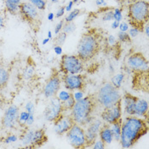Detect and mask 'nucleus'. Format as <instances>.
Listing matches in <instances>:
<instances>
[{
  "label": "nucleus",
  "mask_w": 149,
  "mask_h": 149,
  "mask_svg": "<svg viewBox=\"0 0 149 149\" xmlns=\"http://www.w3.org/2000/svg\"><path fill=\"white\" fill-rule=\"evenodd\" d=\"M105 34L101 27H91L81 35L77 46V56L84 63L93 61L102 51Z\"/></svg>",
  "instance_id": "f257e3e1"
},
{
  "label": "nucleus",
  "mask_w": 149,
  "mask_h": 149,
  "mask_svg": "<svg viewBox=\"0 0 149 149\" xmlns=\"http://www.w3.org/2000/svg\"><path fill=\"white\" fill-rule=\"evenodd\" d=\"M148 132V120L136 116H127L122 123L119 143L124 148H132Z\"/></svg>",
  "instance_id": "f03ea898"
},
{
  "label": "nucleus",
  "mask_w": 149,
  "mask_h": 149,
  "mask_svg": "<svg viewBox=\"0 0 149 149\" xmlns=\"http://www.w3.org/2000/svg\"><path fill=\"white\" fill-rule=\"evenodd\" d=\"M97 108L95 94H90L75 102L70 114L76 124L87 127L95 119L94 114Z\"/></svg>",
  "instance_id": "7ed1b4c3"
},
{
  "label": "nucleus",
  "mask_w": 149,
  "mask_h": 149,
  "mask_svg": "<svg viewBox=\"0 0 149 149\" xmlns=\"http://www.w3.org/2000/svg\"><path fill=\"white\" fill-rule=\"evenodd\" d=\"M127 7V18L131 27L143 33L149 21V3L147 0H140L130 3Z\"/></svg>",
  "instance_id": "20e7f679"
},
{
  "label": "nucleus",
  "mask_w": 149,
  "mask_h": 149,
  "mask_svg": "<svg viewBox=\"0 0 149 149\" xmlns=\"http://www.w3.org/2000/svg\"><path fill=\"white\" fill-rule=\"evenodd\" d=\"M96 102L98 108L107 109L122 100V96L118 91V89L110 83L107 82L100 87L99 91L95 94Z\"/></svg>",
  "instance_id": "39448f33"
},
{
  "label": "nucleus",
  "mask_w": 149,
  "mask_h": 149,
  "mask_svg": "<svg viewBox=\"0 0 149 149\" xmlns=\"http://www.w3.org/2000/svg\"><path fill=\"white\" fill-rule=\"evenodd\" d=\"M38 10L29 2H22L19 5V14L22 19L35 33L38 32L42 25V18Z\"/></svg>",
  "instance_id": "423d86ee"
},
{
  "label": "nucleus",
  "mask_w": 149,
  "mask_h": 149,
  "mask_svg": "<svg viewBox=\"0 0 149 149\" xmlns=\"http://www.w3.org/2000/svg\"><path fill=\"white\" fill-rule=\"evenodd\" d=\"M84 61L77 55H62L60 61L61 74H78L84 70Z\"/></svg>",
  "instance_id": "0eeeda50"
},
{
  "label": "nucleus",
  "mask_w": 149,
  "mask_h": 149,
  "mask_svg": "<svg viewBox=\"0 0 149 149\" xmlns=\"http://www.w3.org/2000/svg\"><path fill=\"white\" fill-rule=\"evenodd\" d=\"M67 139L73 148H86L85 130L78 124H74L66 133Z\"/></svg>",
  "instance_id": "6e6552de"
},
{
  "label": "nucleus",
  "mask_w": 149,
  "mask_h": 149,
  "mask_svg": "<svg viewBox=\"0 0 149 149\" xmlns=\"http://www.w3.org/2000/svg\"><path fill=\"white\" fill-rule=\"evenodd\" d=\"M61 81L64 84V86L70 91H84L86 84L87 78L85 75L80 73L78 74H62Z\"/></svg>",
  "instance_id": "1a4fd4ad"
},
{
  "label": "nucleus",
  "mask_w": 149,
  "mask_h": 149,
  "mask_svg": "<svg viewBox=\"0 0 149 149\" xmlns=\"http://www.w3.org/2000/svg\"><path fill=\"white\" fill-rule=\"evenodd\" d=\"M61 75L60 71H58L57 69H52L51 74L46 81L43 90L45 97L49 99L53 96H56L61 89Z\"/></svg>",
  "instance_id": "9d476101"
},
{
  "label": "nucleus",
  "mask_w": 149,
  "mask_h": 149,
  "mask_svg": "<svg viewBox=\"0 0 149 149\" xmlns=\"http://www.w3.org/2000/svg\"><path fill=\"white\" fill-rule=\"evenodd\" d=\"M63 113L64 110L62 108V104L58 99L57 96L56 95L49 98V102L47 105L44 113V117L45 120L52 122L54 124L63 115Z\"/></svg>",
  "instance_id": "9b49d317"
},
{
  "label": "nucleus",
  "mask_w": 149,
  "mask_h": 149,
  "mask_svg": "<svg viewBox=\"0 0 149 149\" xmlns=\"http://www.w3.org/2000/svg\"><path fill=\"white\" fill-rule=\"evenodd\" d=\"M125 66L131 70V72L149 70L148 61L141 52H135L128 55L125 60Z\"/></svg>",
  "instance_id": "f8f14e48"
},
{
  "label": "nucleus",
  "mask_w": 149,
  "mask_h": 149,
  "mask_svg": "<svg viewBox=\"0 0 149 149\" xmlns=\"http://www.w3.org/2000/svg\"><path fill=\"white\" fill-rule=\"evenodd\" d=\"M102 52L106 55L112 56L116 60H119L122 53V43H120L113 35L106 36L104 39Z\"/></svg>",
  "instance_id": "ddd939ff"
},
{
  "label": "nucleus",
  "mask_w": 149,
  "mask_h": 149,
  "mask_svg": "<svg viewBox=\"0 0 149 149\" xmlns=\"http://www.w3.org/2000/svg\"><path fill=\"white\" fill-rule=\"evenodd\" d=\"M132 89L136 91L148 92L149 70L132 72Z\"/></svg>",
  "instance_id": "4468645a"
},
{
  "label": "nucleus",
  "mask_w": 149,
  "mask_h": 149,
  "mask_svg": "<svg viewBox=\"0 0 149 149\" xmlns=\"http://www.w3.org/2000/svg\"><path fill=\"white\" fill-rule=\"evenodd\" d=\"M19 108L15 105H11L9 107L1 120V126L3 129H15L18 125V118H19Z\"/></svg>",
  "instance_id": "2eb2a0df"
},
{
  "label": "nucleus",
  "mask_w": 149,
  "mask_h": 149,
  "mask_svg": "<svg viewBox=\"0 0 149 149\" xmlns=\"http://www.w3.org/2000/svg\"><path fill=\"white\" fill-rule=\"evenodd\" d=\"M101 118H102L103 122L109 125H112L118 119L122 118V100L115 104L114 106L102 110L101 113Z\"/></svg>",
  "instance_id": "dca6fc26"
},
{
  "label": "nucleus",
  "mask_w": 149,
  "mask_h": 149,
  "mask_svg": "<svg viewBox=\"0 0 149 149\" xmlns=\"http://www.w3.org/2000/svg\"><path fill=\"white\" fill-rule=\"evenodd\" d=\"M102 121L100 119H94L90 123L85 130V139H86V148H91L93 144L98 139V133L100 128L102 125Z\"/></svg>",
  "instance_id": "f3484780"
},
{
  "label": "nucleus",
  "mask_w": 149,
  "mask_h": 149,
  "mask_svg": "<svg viewBox=\"0 0 149 149\" xmlns=\"http://www.w3.org/2000/svg\"><path fill=\"white\" fill-rule=\"evenodd\" d=\"M74 124L75 122L71 114H63L54 123V130L58 136H63L68 131Z\"/></svg>",
  "instance_id": "a211bd4d"
},
{
  "label": "nucleus",
  "mask_w": 149,
  "mask_h": 149,
  "mask_svg": "<svg viewBox=\"0 0 149 149\" xmlns=\"http://www.w3.org/2000/svg\"><path fill=\"white\" fill-rule=\"evenodd\" d=\"M138 97L135 96L129 92H125L122 97V102L125 107V113L128 116H135V105Z\"/></svg>",
  "instance_id": "6ab92c4d"
},
{
  "label": "nucleus",
  "mask_w": 149,
  "mask_h": 149,
  "mask_svg": "<svg viewBox=\"0 0 149 149\" xmlns=\"http://www.w3.org/2000/svg\"><path fill=\"white\" fill-rule=\"evenodd\" d=\"M48 141V137L46 136L45 131L44 129H38L35 130L33 136L32 140V144L29 148H38L43 146Z\"/></svg>",
  "instance_id": "aec40b11"
},
{
  "label": "nucleus",
  "mask_w": 149,
  "mask_h": 149,
  "mask_svg": "<svg viewBox=\"0 0 149 149\" xmlns=\"http://www.w3.org/2000/svg\"><path fill=\"white\" fill-rule=\"evenodd\" d=\"M135 116L143 117L144 119L148 121V103L146 100L138 97L135 105Z\"/></svg>",
  "instance_id": "412c9836"
},
{
  "label": "nucleus",
  "mask_w": 149,
  "mask_h": 149,
  "mask_svg": "<svg viewBox=\"0 0 149 149\" xmlns=\"http://www.w3.org/2000/svg\"><path fill=\"white\" fill-rule=\"evenodd\" d=\"M98 137L100 140H102L104 143L107 144H111L112 141H113L112 130L110 128V125L107 123H102V126L100 128L99 133H98Z\"/></svg>",
  "instance_id": "4be33fe9"
},
{
  "label": "nucleus",
  "mask_w": 149,
  "mask_h": 149,
  "mask_svg": "<svg viewBox=\"0 0 149 149\" xmlns=\"http://www.w3.org/2000/svg\"><path fill=\"white\" fill-rule=\"evenodd\" d=\"M24 130H25L23 131L22 134L20 136V141H22V143L24 146H26V148H29L32 144V140H33L34 130H29L27 128H25Z\"/></svg>",
  "instance_id": "5701e85b"
},
{
  "label": "nucleus",
  "mask_w": 149,
  "mask_h": 149,
  "mask_svg": "<svg viewBox=\"0 0 149 149\" xmlns=\"http://www.w3.org/2000/svg\"><path fill=\"white\" fill-rule=\"evenodd\" d=\"M122 123H123V118H120L116 122L113 123L112 125H110V128H111V130H112L113 140H115L116 141H118V142H119V140H120Z\"/></svg>",
  "instance_id": "b1692460"
},
{
  "label": "nucleus",
  "mask_w": 149,
  "mask_h": 149,
  "mask_svg": "<svg viewBox=\"0 0 149 149\" xmlns=\"http://www.w3.org/2000/svg\"><path fill=\"white\" fill-rule=\"evenodd\" d=\"M10 79V73L8 70L0 64V90H3L7 85Z\"/></svg>",
  "instance_id": "393cba45"
},
{
  "label": "nucleus",
  "mask_w": 149,
  "mask_h": 149,
  "mask_svg": "<svg viewBox=\"0 0 149 149\" xmlns=\"http://www.w3.org/2000/svg\"><path fill=\"white\" fill-rule=\"evenodd\" d=\"M68 38V34L64 32H60L58 34H56V38H53V44L54 45H58V46H61L65 44L66 42V39Z\"/></svg>",
  "instance_id": "a878e982"
},
{
  "label": "nucleus",
  "mask_w": 149,
  "mask_h": 149,
  "mask_svg": "<svg viewBox=\"0 0 149 149\" xmlns=\"http://www.w3.org/2000/svg\"><path fill=\"white\" fill-rule=\"evenodd\" d=\"M35 76V68L33 64H28L23 71V77L26 79H31Z\"/></svg>",
  "instance_id": "bb28decb"
},
{
  "label": "nucleus",
  "mask_w": 149,
  "mask_h": 149,
  "mask_svg": "<svg viewBox=\"0 0 149 149\" xmlns=\"http://www.w3.org/2000/svg\"><path fill=\"white\" fill-rule=\"evenodd\" d=\"M125 79V74L124 73H118L117 75H114L112 79H111V84L114 86L115 88L119 89L121 87V84L123 81Z\"/></svg>",
  "instance_id": "cd10ccee"
},
{
  "label": "nucleus",
  "mask_w": 149,
  "mask_h": 149,
  "mask_svg": "<svg viewBox=\"0 0 149 149\" xmlns=\"http://www.w3.org/2000/svg\"><path fill=\"white\" fill-rule=\"evenodd\" d=\"M4 3H5V7L6 10L9 13H10L11 15H17L19 14V5L15 4L10 1L4 0Z\"/></svg>",
  "instance_id": "c85d7f7f"
},
{
  "label": "nucleus",
  "mask_w": 149,
  "mask_h": 149,
  "mask_svg": "<svg viewBox=\"0 0 149 149\" xmlns=\"http://www.w3.org/2000/svg\"><path fill=\"white\" fill-rule=\"evenodd\" d=\"M75 102H76V101H75V99L73 97V95H72L67 101L61 102V104H62V108H63L64 112L71 111L72 109L73 106L75 105Z\"/></svg>",
  "instance_id": "c756f323"
},
{
  "label": "nucleus",
  "mask_w": 149,
  "mask_h": 149,
  "mask_svg": "<svg viewBox=\"0 0 149 149\" xmlns=\"http://www.w3.org/2000/svg\"><path fill=\"white\" fill-rule=\"evenodd\" d=\"M77 26H76V24L73 22H65L63 26H62V29H61V32H64L66 33L67 34H70V33H72L75 30H76Z\"/></svg>",
  "instance_id": "7c9ffc66"
},
{
  "label": "nucleus",
  "mask_w": 149,
  "mask_h": 149,
  "mask_svg": "<svg viewBox=\"0 0 149 149\" xmlns=\"http://www.w3.org/2000/svg\"><path fill=\"white\" fill-rule=\"evenodd\" d=\"M29 116H30V113H27L26 111L22 112L19 114V118H18V125L23 127V128H27L26 126V121H27Z\"/></svg>",
  "instance_id": "2f4dec72"
},
{
  "label": "nucleus",
  "mask_w": 149,
  "mask_h": 149,
  "mask_svg": "<svg viewBox=\"0 0 149 149\" xmlns=\"http://www.w3.org/2000/svg\"><path fill=\"white\" fill-rule=\"evenodd\" d=\"M117 38L118 39V41L120 43H123V44H125V43L128 44V43L131 42V38H130V36L126 32L119 31L118 33V38Z\"/></svg>",
  "instance_id": "473e14b6"
},
{
  "label": "nucleus",
  "mask_w": 149,
  "mask_h": 149,
  "mask_svg": "<svg viewBox=\"0 0 149 149\" xmlns=\"http://www.w3.org/2000/svg\"><path fill=\"white\" fill-rule=\"evenodd\" d=\"M79 15H80V10L79 9H75V10L70 11V13L66 16V18L64 19V21H65V22H73Z\"/></svg>",
  "instance_id": "72a5a7b5"
},
{
  "label": "nucleus",
  "mask_w": 149,
  "mask_h": 149,
  "mask_svg": "<svg viewBox=\"0 0 149 149\" xmlns=\"http://www.w3.org/2000/svg\"><path fill=\"white\" fill-rule=\"evenodd\" d=\"M28 2L31 3L33 6H35L39 10H45L46 9L45 0H28Z\"/></svg>",
  "instance_id": "f704fd0d"
},
{
  "label": "nucleus",
  "mask_w": 149,
  "mask_h": 149,
  "mask_svg": "<svg viewBox=\"0 0 149 149\" xmlns=\"http://www.w3.org/2000/svg\"><path fill=\"white\" fill-rule=\"evenodd\" d=\"M72 95V92L66 91H59L57 95H56V96L58 97V99L61 101V102H63L67 101Z\"/></svg>",
  "instance_id": "c9c22d12"
},
{
  "label": "nucleus",
  "mask_w": 149,
  "mask_h": 149,
  "mask_svg": "<svg viewBox=\"0 0 149 149\" xmlns=\"http://www.w3.org/2000/svg\"><path fill=\"white\" fill-rule=\"evenodd\" d=\"M122 11L123 9L121 8H115L113 10V20L117 21V22H121L122 21Z\"/></svg>",
  "instance_id": "e433bc0d"
},
{
  "label": "nucleus",
  "mask_w": 149,
  "mask_h": 149,
  "mask_svg": "<svg viewBox=\"0 0 149 149\" xmlns=\"http://www.w3.org/2000/svg\"><path fill=\"white\" fill-rule=\"evenodd\" d=\"M17 140H18V136L16 135L11 134V135L6 136L4 137V139H3V143H5V144H10V143H13V142H15Z\"/></svg>",
  "instance_id": "4c0bfd02"
},
{
  "label": "nucleus",
  "mask_w": 149,
  "mask_h": 149,
  "mask_svg": "<svg viewBox=\"0 0 149 149\" xmlns=\"http://www.w3.org/2000/svg\"><path fill=\"white\" fill-rule=\"evenodd\" d=\"M118 5L121 6V9H123V7L125 6H127L128 4L130 3H135L136 1H140V0H115Z\"/></svg>",
  "instance_id": "58836bf2"
},
{
  "label": "nucleus",
  "mask_w": 149,
  "mask_h": 149,
  "mask_svg": "<svg viewBox=\"0 0 149 149\" xmlns=\"http://www.w3.org/2000/svg\"><path fill=\"white\" fill-rule=\"evenodd\" d=\"M107 146H106V144L104 143L103 141H102V140H98V141H96L94 144H93V146H92L91 148L94 149H102L105 148Z\"/></svg>",
  "instance_id": "ea45409f"
},
{
  "label": "nucleus",
  "mask_w": 149,
  "mask_h": 149,
  "mask_svg": "<svg viewBox=\"0 0 149 149\" xmlns=\"http://www.w3.org/2000/svg\"><path fill=\"white\" fill-rule=\"evenodd\" d=\"M25 109H26V111L27 113H31V114H34L35 107L33 102H27V103L26 104Z\"/></svg>",
  "instance_id": "a19ab883"
},
{
  "label": "nucleus",
  "mask_w": 149,
  "mask_h": 149,
  "mask_svg": "<svg viewBox=\"0 0 149 149\" xmlns=\"http://www.w3.org/2000/svg\"><path fill=\"white\" fill-rule=\"evenodd\" d=\"M64 23H65V21L64 20H61V21H60L56 24V26L55 27V34H58L60 32H61V29H62V26H63Z\"/></svg>",
  "instance_id": "79ce46f5"
},
{
  "label": "nucleus",
  "mask_w": 149,
  "mask_h": 149,
  "mask_svg": "<svg viewBox=\"0 0 149 149\" xmlns=\"http://www.w3.org/2000/svg\"><path fill=\"white\" fill-rule=\"evenodd\" d=\"M72 95L75 99V101H79L81 100L83 97H84V91H77L75 93H72Z\"/></svg>",
  "instance_id": "37998d69"
},
{
  "label": "nucleus",
  "mask_w": 149,
  "mask_h": 149,
  "mask_svg": "<svg viewBox=\"0 0 149 149\" xmlns=\"http://www.w3.org/2000/svg\"><path fill=\"white\" fill-rule=\"evenodd\" d=\"M118 27H119L120 31H122V32H127V31L129 30V27H130V26H129L128 23L123 22L119 23Z\"/></svg>",
  "instance_id": "c03bdc74"
},
{
  "label": "nucleus",
  "mask_w": 149,
  "mask_h": 149,
  "mask_svg": "<svg viewBox=\"0 0 149 149\" xmlns=\"http://www.w3.org/2000/svg\"><path fill=\"white\" fill-rule=\"evenodd\" d=\"M140 33V32L138 31L136 28H134V27H131L129 31V35L130 36V38H135L136 37L138 34Z\"/></svg>",
  "instance_id": "a18cd8bd"
},
{
  "label": "nucleus",
  "mask_w": 149,
  "mask_h": 149,
  "mask_svg": "<svg viewBox=\"0 0 149 149\" xmlns=\"http://www.w3.org/2000/svg\"><path fill=\"white\" fill-rule=\"evenodd\" d=\"M33 123H34V114H31L30 113V116H29V118H28V119L26 121V126L28 128L29 126H31Z\"/></svg>",
  "instance_id": "49530a36"
},
{
  "label": "nucleus",
  "mask_w": 149,
  "mask_h": 149,
  "mask_svg": "<svg viewBox=\"0 0 149 149\" xmlns=\"http://www.w3.org/2000/svg\"><path fill=\"white\" fill-rule=\"evenodd\" d=\"M65 6H61L59 10L56 12V18H60V17H61L62 15H64V14H65Z\"/></svg>",
  "instance_id": "de8ad7c7"
},
{
  "label": "nucleus",
  "mask_w": 149,
  "mask_h": 149,
  "mask_svg": "<svg viewBox=\"0 0 149 149\" xmlns=\"http://www.w3.org/2000/svg\"><path fill=\"white\" fill-rule=\"evenodd\" d=\"M54 51H55V53L58 55V56H60V55H62V48H61V46H58V45H54Z\"/></svg>",
  "instance_id": "09e8293b"
},
{
  "label": "nucleus",
  "mask_w": 149,
  "mask_h": 149,
  "mask_svg": "<svg viewBox=\"0 0 149 149\" xmlns=\"http://www.w3.org/2000/svg\"><path fill=\"white\" fill-rule=\"evenodd\" d=\"M95 4L99 7H104V6H107V3L105 2V0H95Z\"/></svg>",
  "instance_id": "8fccbe9b"
},
{
  "label": "nucleus",
  "mask_w": 149,
  "mask_h": 149,
  "mask_svg": "<svg viewBox=\"0 0 149 149\" xmlns=\"http://www.w3.org/2000/svg\"><path fill=\"white\" fill-rule=\"evenodd\" d=\"M73 2L72 1H69L68 4L67 6H65V10L68 12H70L72 10V5H73Z\"/></svg>",
  "instance_id": "3c124183"
},
{
  "label": "nucleus",
  "mask_w": 149,
  "mask_h": 149,
  "mask_svg": "<svg viewBox=\"0 0 149 149\" xmlns=\"http://www.w3.org/2000/svg\"><path fill=\"white\" fill-rule=\"evenodd\" d=\"M3 27H4V20H3L2 13L0 12V29H2Z\"/></svg>",
  "instance_id": "603ef678"
},
{
  "label": "nucleus",
  "mask_w": 149,
  "mask_h": 149,
  "mask_svg": "<svg viewBox=\"0 0 149 149\" xmlns=\"http://www.w3.org/2000/svg\"><path fill=\"white\" fill-rule=\"evenodd\" d=\"M119 22H117V21H113V22L112 23V28L113 29H116V28H118V26H119Z\"/></svg>",
  "instance_id": "864d4df0"
},
{
  "label": "nucleus",
  "mask_w": 149,
  "mask_h": 149,
  "mask_svg": "<svg viewBox=\"0 0 149 149\" xmlns=\"http://www.w3.org/2000/svg\"><path fill=\"white\" fill-rule=\"evenodd\" d=\"M54 18H55V15H54L53 13H49V14L48 15V20H49V21L52 22V21L54 20Z\"/></svg>",
  "instance_id": "5fc2aeb1"
},
{
  "label": "nucleus",
  "mask_w": 149,
  "mask_h": 149,
  "mask_svg": "<svg viewBox=\"0 0 149 149\" xmlns=\"http://www.w3.org/2000/svg\"><path fill=\"white\" fill-rule=\"evenodd\" d=\"M7 1H10V2H11L13 3H15V4H17V5H20L21 3H22V0H7Z\"/></svg>",
  "instance_id": "6e6d98bb"
},
{
  "label": "nucleus",
  "mask_w": 149,
  "mask_h": 149,
  "mask_svg": "<svg viewBox=\"0 0 149 149\" xmlns=\"http://www.w3.org/2000/svg\"><path fill=\"white\" fill-rule=\"evenodd\" d=\"M148 29H149V27H148V25H146V26H145V28H144V31H143V33H145L147 36H148L149 35Z\"/></svg>",
  "instance_id": "4d7b16f0"
},
{
  "label": "nucleus",
  "mask_w": 149,
  "mask_h": 149,
  "mask_svg": "<svg viewBox=\"0 0 149 149\" xmlns=\"http://www.w3.org/2000/svg\"><path fill=\"white\" fill-rule=\"evenodd\" d=\"M49 38H45V39L43 40V45H45L47 43H49Z\"/></svg>",
  "instance_id": "13d9d810"
},
{
  "label": "nucleus",
  "mask_w": 149,
  "mask_h": 149,
  "mask_svg": "<svg viewBox=\"0 0 149 149\" xmlns=\"http://www.w3.org/2000/svg\"><path fill=\"white\" fill-rule=\"evenodd\" d=\"M48 38H49V39L52 38V33H51V31H49V32H48Z\"/></svg>",
  "instance_id": "bf43d9fd"
},
{
  "label": "nucleus",
  "mask_w": 149,
  "mask_h": 149,
  "mask_svg": "<svg viewBox=\"0 0 149 149\" xmlns=\"http://www.w3.org/2000/svg\"><path fill=\"white\" fill-rule=\"evenodd\" d=\"M51 2H52V3H56L59 2V0H51Z\"/></svg>",
  "instance_id": "052dcab7"
},
{
  "label": "nucleus",
  "mask_w": 149,
  "mask_h": 149,
  "mask_svg": "<svg viewBox=\"0 0 149 149\" xmlns=\"http://www.w3.org/2000/svg\"><path fill=\"white\" fill-rule=\"evenodd\" d=\"M79 0H72V2H73V3H77L78 2H79Z\"/></svg>",
  "instance_id": "680f3d73"
},
{
  "label": "nucleus",
  "mask_w": 149,
  "mask_h": 149,
  "mask_svg": "<svg viewBox=\"0 0 149 149\" xmlns=\"http://www.w3.org/2000/svg\"><path fill=\"white\" fill-rule=\"evenodd\" d=\"M0 128H1V124H0Z\"/></svg>",
  "instance_id": "e2e57ef3"
},
{
  "label": "nucleus",
  "mask_w": 149,
  "mask_h": 149,
  "mask_svg": "<svg viewBox=\"0 0 149 149\" xmlns=\"http://www.w3.org/2000/svg\"><path fill=\"white\" fill-rule=\"evenodd\" d=\"M0 1H3V0H0Z\"/></svg>",
  "instance_id": "0e129e2a"
}]
</instances>
